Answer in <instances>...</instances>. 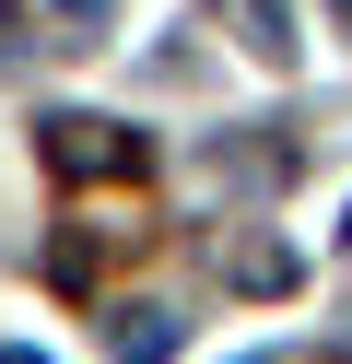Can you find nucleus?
Returning a JSON list of instances; mask_svg holds the SVG:
<instances>
[{"mask_svg": "<svg viewBox=\"0 0 352 364\" xmlns=\"http://www.w3.org/2000/svg\"><path fill=\"white\" fill-rule=\"evenodd\" d=\"M47 165H59V176H129L141 141L117 118H47Z\"/></svg>", "mask_w": 352, "mask_h": 364, "instance_id": "nucleus-1", "label": "nucleus"}, {"mask_svg": "<svg viewBox=\"0 0 352 364\" xmlns=\"http://www.w3.org/2000/svg\"><path fill=\"white\" fill-rule=\"evenodd\" d=\"M164 353H176V317H164V306H129V317H117V364H164Z\"/></svg>", "mask_w": 352, "mask_h": 364, "instance_id": "nucleus-2", "label": "nucleus"}, {"mask_svg": "<svg viewBox=\"0 0 352 364\" xmlns=\"http://www.w3.org/2000/svg\"><path fill=\"white\" fill-rule=\"evenodd\" d=\"M36 12H47L59 36H106V24H117V0H36Z\"/></svg>", "mask_w": 352, "mask_h": 364, "instance_id": "nucleus-3", "label": "nucleus"}, {"mask_svg": "<svg viewBox=\"0 0 352 364\" xmlns=\"http://www.w3.org/2000/svg\"><path fill=\"white\" fill-rule=\"evenodd\" d=\"M329 24H352V0H329Z\"/></svg>", "mask_w": 352, "mask_h": 364, "instance_id": "nucleus-4", "label": "nucleus"}]
</instances>
